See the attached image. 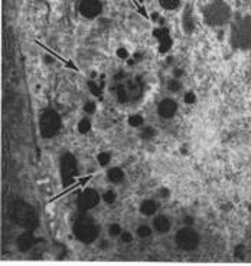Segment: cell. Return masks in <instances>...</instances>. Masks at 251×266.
Returning <instances> with one entry per match:
<instances>
[{
	"mask_svg": "<svg viewBox=\"0 0 251 266\" xmlns=\"http://www.w3.org/2000/svg\"><path fill=\"white\" fill-rule=\"evenodd\" d=\"M84 111H85L87 114H94V112H95V104H94V102H87V104L84 105Z\"/></svg>",
	"mask_w": 251,
	"mask_h": 266,
	"instance_id": "28",
	"label": "cell"
},
{
	"mask_svg": "<svg viewBox=\"0 0 251 266\" xmlns=\"http://www.w3.org/2000/svg\"><path fill=\"white\" fill-rule=\"evenodd\" d=\"M171 220L166 216H158L153 220V227L155 230H158L159 233H166L171 230Z\"/></svg>",
	"mask_w": 251,
	"mask_h": 266,
	"instance_id": "13",
	"label": "cell"
},
{
	"mask_svg": "<svg viewBox=\"0 0 251 266\" xmlns=\"http://www.w3.org/2000/svg\"><path fill=\"white\" fill-rule=\"evenodd\" d=\"M129 94L130 92H129V89H127L126 85H119L117 87V98H119L121 104L126 102V101H129Z\"/></svg>",
	"mask_w": 251,
	"mask_h": 266,
	"instance_id": "17",
	"label": "cell"
},
{
	"mask_svg": "<svg viewBox=\"0 0 251 266\" xmlns=\"http://www.w3.org/2000/svg\"><path fill=\"white\" fill-rule=\"evenodd\" d=\"M168 88H169V91H172V92H178V91L181 89V82H179V81H176V79L169 81Z\"/></svg>",
	"mask_w": 251,
	"mask_h": 266,
	"instance_id": "25",
	"label": "cell"
},
{
	"mask_svg": "<svg viewBox=\"0 0 251 266\" xmlns=\"http://www.w3.org/2000/svg\"><path fill=\"white\" fill-rule=\"evenodd\" d=\"M161 194H162V197H169V194H171V193H169V190L163 188V190L161 191Z\"/></svg>",
	"mask_w": 251,
	"mask_h": 266,
	"instance_id": "32",
	"label": "cell"
},
{
	"mask_svg": "<svg viewBox=\"0 0 251 266\" xmlns=\"http://www.w3.org/2000/svg\"><path fill=\"white\" fill-rule=\"evenodd\" d=\"M91 128V122L87 118L81 119L80 122H78V131H80L81 134H87Z\"/></svg>",
	"mask_w": 251,
	"mask_h": 266,
	"instance_id": "19",
	"label": "cell"
},
{
	"mask_svg": "<svg viewBox=\"0 0 251 266\" xmlns=\"http://www.w3.org/2000/svg\"><path fill=\"white\" fill-rule=\"evenodd\" d=\"M183 26H185V29L188 33H191L192 30H193V20L191 18V12H189V8L185 10V16H183Z\"/></svg>",
	"mask_w": 251,
	"mask_h": 266,
	"instance_id": "16",
	"label": "cell"
},
{
	"mask_svg": "<svg viewBox=\"0 0 251 266\" xmlns=\"http://www.w3.org/2000/svg\"><path fill=\"white\" fill-rule=\"evenodd\" d=\"M88 88L91 89V92H92L94 95H100V92H101L100 88H98V87H97V85H95L92 81H90V82H88Z\"/></svg>",
	"mask_w": 251,
	"mask_h": 266,
	"instance_id": "29",
	"label": "cell"
},
{
	"mask_svg": "<svg viewBox=\"0 0 251 266\" xmlns=\"http://www.w3.org/2000/svg\"><path fill=\"white\" fill-rule=\"evenodd\" d=\"M156 210H158V205H156L153 200H144V202L141 203L140 212L144 216H152V215H155Z\"/></svg>",
	"mask_w": 251,
	"mask_h": 266,
	"instance_id": "14",
	"label": "cell"
},
{
	"mask_svg": "<svg viewBox=\"0 0 251 266\" xmlns=\"http://www.w3.org/2000/svg\"><path fill=\"white\" fill-rule=\"evenodd\" d=\"M153 33H155V36L161 42V48H159V50H161L162 53H165V52H168V50L171 49L172 39L171 35H169V30L166 29V28H162V29H156Z\"/></svg>",
	"mask_w": 251,
	"mask_h": 266,
	"instance_id": "11",
	"label": "cell"
},
{
	"mask_svg": "<svg viewBox=\"0 0 251 266\" xmlns=\"http://www.w3.org/2000/svg\"><path fill=\"white\" fill-rule=\"evenodd\" d=\"M183 72L182 71H175V77H179V75H182Z\"/></svg>",
	"mask_w": 251,
	"mask_h": 266,
	"instance_id": "34",
	"label": "cell"
},
{
	"mask_svg": "<svg viewBox=\"0 0 251 266\" xmlns=\"http://www.w3.org/2000/svg\"><path fill=\"white\" fill-rule=\"evenodd\" d=\"M98 202H100L98 193L95 190H92V188H87V190L82 191V194L78 198V209H80V212H82V213L88 212V210L97 206Z\"/></svg>",
	"mask_w": 251,
	"mask_h": 266,
	"instance_id": "8",
	"label": "cell"
},
{
	"mask_svg": "<svg viewBox=\"0 0 251 266\" xmlns=\"http://www.w3.org/2000/svg\"><path fill=\"white\" fill-rule=\"evenodd\" d=\"M110 154L109 153H100L98 154V157H97V160H98V163H100L101 166H107L109 164V161H110Z\"/></svg>",
	"mask_w": 251,
	"mask_h": 266,
	"instance_id": "22",
	"label": "cell"
},
{
	"mask_svg": "<svg viewBox=\"0 0 251 266\" xmlns=\"http://www.w3.org/2000/svg\"><path fill=\"white\" fill-rule=\"evenodd\" d=\"M9 216L12 222L25 230L33 232L38 226V215L35 209L23 200H16L10 205Z\"/></svg>",
	"mask_w": 251,
	"mask_h": 266,
	"instance_id": "1",
	"label": "cell"
},
{
	"mask_svg": "<svg viewBox=\"0 0 251 266\" xmlns=\"http://www.w3.org/2000/svg\"><path fill=\"white\" fill-rule=\"evenodd\" d=\"M195 94L193 92H186V95H185V102L186 104H193L195 102Z\"/></svg>",
	"mask_w": 251,
	"mask_h": 266,
	"instance_id": "30",
	"label": "cell"
},
{
	"mask_svg": "<svg viewBox=\"0 0 251 266\" xmlns=\"http://www.w3.org/2000/svg\"><path fill=\"white\" fill-rule=\"evenodd\" d=\"M175 240H176L178 247H181L182 250H186V252L195 250L198 247V245H199V236H198V233L192 227H183V229H181L176 233Z\"/></svg>",
	"mask_w": 251,
	"mask_h": 266,
	"instance_id": "7",
	"label": "cell"
},
{
	"mask_svg": "<svg viewBox=\"0 0 251 266\" xmlns=\"http://www.w3.org/2000/svg\"><path fill=\"white\" fill-rule=\"evenodd\" d=\"M162 5V8L168 10H173L176 9L179 6V0H159Z\"/></svg>",
	"mask_w": 251,
	"mask_h": 266,
	"instance_id": "18",
	"label": "cell"
},
{
	"mask_svg": "<svg viewBox=\"0 0 251 266\" xmlns=\"http://www.w3.org/2000/svg\"><path fill=\"white\" fill-rule=\"evenodd\" d=\"M231 45L235 49H250L251 16H244L232 25Z\"/></svg>",
	"mask_w": 251,
	"mask_h": 266,
	"instance_id": "2",
	"label": "cell"
},
{
	"mask_svg": "<svg viewBox=\"0 0 251 266\" xmlns=\"http://www.w3.org/2000/svg\"><path fill=\"white\" fill-rule=\"evenodd\" d=\"M120 240L123 243H130L131 240H133V236H131L129 232H123L120 235Z\"/></svg>",
	"mask_w": 251,
	"mask_h": 266,
	"instance_id": "27",
	"label": "cell"
},
{
	"mask_svg": "<svg viewBox=\"0 0 251 266\" xmlns=\"http://www.w3.org/2000/svg\"><path fill=\"white\" fill-rule=\"evenodd\" d=\"M176 109H178V105L173 99H163L159 104L158 111H159V115L162 118H172L175 115Z\"/></svg>",
	"mask_w": 251,
	"mask_h": 266,
	"instance_id": "10",
	"label": "cell"
},
{
	"mask_svg": "<svg viewBox=\"0 0 251 266\" xmlns=\"http://www.w3.org/2000/svg\"><path fill=\"white\" fill-rule=\"evenodd\" d=\"M103 198H104V202L106 203H109V205H111V203H114L116 202V193L114 191H106L104 193V196H103Z\"/></svg>",
	"mask_w": 251,
	"mask_h": 266,
	"instance_id": "24",
	"label": "cell"
},
{
	"mask_svg": "<svg viewBox=\"0 0 251 266\" xmlns=\"http://www.w3.org/2000/svg\"><path fill=\"white\" fill-rule=\"evenodd\" d=\"M74 235L80 242L90 245L98 237V226L92 217L88 215H81L74 222Z\"/></svg>",
	"mask_w": 251,
	"mask_h": 266,
	"instance_id": "4",
	"label": "cell"
},
{
	"mask_svg": "<svg viewBox=\"0 0 251 266\" xmlns=\"http://www.w3.org/2000/svg\"><path fill=\"white\" fill-rule=\"evenodd\" d=\"M155 136H156V131H155V128H152V127H146V128L143 129V132H141V138L143 140H152Z\"/></svg>",
	"mask_w": 251,
	"mask_h": 266,
	"instance_id": "21",
	"label": "cell"
},
{
	"mask_svg": "<svg viewBox=\"0 0 251 266\" xmlns=\"http://www.w3.org/2000/svg\"><path fill=\"white\" fill-rule=\"evenodd\" d=\"M61 129L60 114L54 109H46L39 118V132L42 138H52Z\"/></svg>",
	"mask_w": 251,
	"mask_h": 266,
	"instance_id": "5",
	"label": "cell"
},
{
	"mask_svg": "<svg viewBox=\"0 0 251 266\" xmlns=\"http://www.w3.org/2000/svg\"><path fill=\"white\" fill-rule=\"evenodd\" d=\"M185 223H188V225H191V223H193V219L192 217H185Z\"/></svg>",
	"mask_w": 251,
	"mask_h": 266,
	"instance_id": "33",
	"label": "cell"
},
{
	"mask_svg": "<svg viewBox=\"0 0 251 266\" xmlns=\"http://www.w3.org/2000/svg\"><path fill=\"white\" fill-rule=\"evenodd\" d=\"M204 18L210 26H222L231 18V9L222 0H212L204 9Z\"/></svg>",
	"mask_w": 251,
	"mask_h": 266,
	"instance_id": "3",
	"label": "cell"
},
{
	"mask_svg": "<svg viewBox=\"0 0 251 266\" xmlns=\"http://www.w3.org/2000/svg\"><path fill=\"white\" fill-rule=\"evenodd\" d=\"M109 233H110V236H119L121 235V227L119 225H111Z\"/></svg>",
	"mask_w": 251,
	"mask_h": 266,
	"instance_id": "26",
	"label": "cell"
},
{
	"mask_svg": "<svg viewBox=\"0 0 251 266\" xmlns=\"http://www.w3.org/2000/svg\"><path fill=\"white\" fill-rule=\"evenodd\" d=\"M143 121H144L143 117L137 114V115H131L130 118H129V124H130L131 127H140L141 124H143Z\"/></svg>",
	"mask_w": 251,
	"mask_h": 266,
	"instance_id": "20",
	"label": "cell"
},
{
	"mask_svg": "<svg viewBox=\"0 0 251 266\" xmlns=\"http://www.w3.org/2000/svg\"><path fill=\"white\" fill-rule=\"evenodd\" d=\"M78 10L82 16L92 19L95 16H98L101 12V3L98 0H81Z\"/></svg>",
	"mask_w": 251,
	"mask_h": 266,
	"instance_id": "9",
	"label": "cell"
},
{
	"mask_svg": "<svg viewBox=\"0 0 251 266\" xmlns=\"http://www.w3.org/2000/svg\"><path fill=\"white\" fill-rule=\"evenodd\" d=\"M61 180H62V186L68 187L72 184L75 176L78 174V167H77V160L71 154V153H65L61 156Z\"/></svg>",
	"mask_w": 251,
	"mask_h": 266,
	"instance_id": "6",
	"label": "cell"
},
{
	"mask_svg": "<svg viewBox=\"0 0 251 266\" xmlns=\"http://www.w3.org/2000/svg\"><path fill=\"white\" fill-rule=\"evenodd\" d=\"M137 235L140 237H149L152 235V230L149 226H140L137 229Z\"/></svg>",
	"mask_w": 251,
	"mask_h": 266,
	"instance_id": "23",
	"label": "cell"
},
{
	"mask_svg": "<svg viewBox=\"0 0 251 266\" xmlns=\"http://www.w3.org/2000/svg\"><path fill=\"white\" fill-rule=\"evenodd\" d=\"M107 177H109V180L113 181V183H119V181H121L123 177H124V173H123V170H121V168L114 167V168H111V170H109Z\"/></svg>",
	"mask_w": 251,
	"mask_h": 266,
	"instance_id": "15",
	"label": "cell"
},
{
	"mask_svg": "<svg viewBox=\"0 0 251 266\" xmlns=\"http://www.w3.org/2000/svg\"><path fill=\"white\" fill-rule=\"evenodd\" d=\"M117 55H119V58H121V59H126V58L129 56V53H127V50L123 49V48H120V49L117 50Z\"/></svg>",
	"mask_w": 251,
	"mask_h": 266,
	"instance_id": "31",
	"label": "cell"
},
{
	"mask_svg": "<svg viewBox=\"0 0 251 266\" xmlns=\"http://www.w3.org/2000/svg\"><path fill=\"white\" fill-rule=\"evenodd\" d=\"M36 242H38V240L32 235V232L26 230V233H23V235L19 236V239H18V249H19L20 252H28V250H30V249L33 247V245H35Z\"/></svg>",
	"mask_w": 251,
	"mask_h": 266,
	"instance_id": "12",
	"label": "cell"
}]
</instances>
